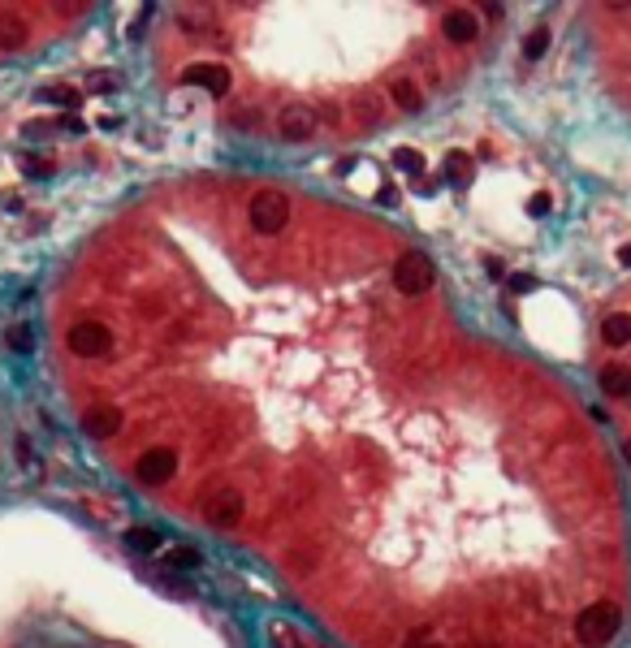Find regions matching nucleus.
<instances>
[{"label":"nucleus","instance_id":"21","mask_svg":"<svg viewBox=\"0 0 631 648\" xmlns=\"http://www.w3.org/2000/svg\"><path fill=\"white\" fill-rule=\"evenodd\" d=\"M394 164L420 178V169H424V152H420V147H394Z\"/></svg>","mask_w":631,"mask_h":648},{"label":"nucleus","instance_id":"15","mask_svg":"<svg viewBox=\"0 0 631 648\" xmlns=\"http://www.w3.org/2000/svg\"><path fill=\"white\" fill-rule=\"evenodd\" d=\"M446 178L454 182V186H467L471 178H476V161H471V152H446Z\"/></svg>","mask_w":631,"mask_h":648},{"label":"nucleus","instance_id":"22","mask_svg":"<svg viewBox=\"0 0 631 648\" xmlns=\"http://www.w3.org/2000/svg\"><path fill=\"white\" fill-rule=\"evenodd\" d=\"M549 208H554V199H549L545 191H536L528 199V212H532V217H549Z\"/></svg>","mask_w":631,"mask_h":648},{"label":"nucleus","instance_id":"19","mask_svg":"<svg viewBox=\"0 0 631 648\" xmlns=\"http://www.w3.org/2000/svg\"><path fill=\"white\" fill-rule=\"evenodd\" d=\"M4 342H9V351L27 355V351H35V328H31V324H9Z\"/></svg>","mask_w":631,"mask_h":648},{"label":"nucleus","instance_id":"13","mask_svg":"<svg viewBox=\"0 0 631 648\" xmlns=\"http://www.w3.org/2000/svg\"><path fill=\"white\" fill-rule=\"evenodd\" d=\"M597 385L605 398H614V402H623V398H631V367L627 363H605L597 372Z\"/></svg>","mask_w":631,"mask_h":648},{"label":"nucleus","instance_id":"20","mask_svg":"<svg viewBox=\"0 0 631 648\" xmlns=\"http://www.w3.org/2000/svg\"><path fill=\"white\" fill-rule=\"evenodd\" d=\"M165 562L173 571H191V566H200V549L195 545H173V549H165Z\"/></svg>","mask_w":631,"mask_h":648},{"label":"nucleus","instance_id":"14","mask_svg":"<svg viewBox=\"0 0 631 648\" xmlns=\"http://www.w3.org/2000/svg\"><path fill=\"white\" fill-rule=\"evenodd\" d=\"M601 342L605 346H631V312H610L601 316Z\"/></svg>","mask_w":631,"mask_h":648},{"label":"nucleus","instance_id":"17","mask_svg":"<svg viewBox=\"0 0 631 648\" xmlns=\"http://www.w3.org/2000/svg\"><path fill=\"white\" fill-rule=\"evenodd\" d=\"M126 545H130L134 553H156L161 549V532H156V527H130V532H126Z\"/></svg>","mask_w":631,"mask_h":648},{"label":"nucleus","instance_id":"3","mask_svg":"<svg viewBox=\"0 0 631 648\" xmlns=\"http://www.w3.org/2000/svg\"><path fill=\"white\" fill-rule=\"evenodd\" d=\"M247 221L260 238H277L281 229L290 225V194L277 191V186H264V191L251 194L247 203Z\"/></svg>","mask_w":631,"mask_h":648},{"label":"nucleus","instance_id":"5","mask_svg":"<svg viewBox=\"0 0 631 648\" xmlns=\"http://www.w3.org/2000/svg\"><path fill=\"white\" fill-rule=\"evenodd\" d=\"M177 467H182V454L173 450V446H152V450H143L134 458V480L138 485H169L173 476H177Z\"/></svg>","mask_w":631,"mask_h":648},{"label":"nucleus","instance_id":"12","mask_svg":"<svg viewBox=\"0 0 631 648\" xmlns=\"http://www.w3.org/2000/svg\"><path fill=\"white\" fill-rule=\"evenodd\" d=\"M31 39V22L13 9H0V52H18Z\"/></svg>","mask_w":631,"mask_h":648},{"label":"nucleus","instance_id":"26","mask_svg":"<svg viewBox=\"0 0 631 648\" xmlns=\"http://www.w3.org/2000/svg\"><path fill=\"white\" fill-rule=\"evenodd\" d=\"M424 636H429V627H415V636H411V640H406V648H437L429 640V644H424Z\"/></svg>","mask_w":631,"mask_h":648},{"label":"nucleus","instance_id":"10","mask_svg":"<svg viewBox=\"0 0 631 648\" xmlns=\"http://www.w3.org/2000/svg\"><path fill=\"white\" fill-rule=\"evenodd\" d=\"M424 99H429V91L420 87V78H411V74H394L390 78V104L398 113H420Z\"/></svg>","mask_w":631,"mask_h":648},{"label":"nucleus","instance_id":"4","mask_svg":"<svg viewBox=\"0 0 631 648\" xmlns=\"http://www.w3.org/2000/svg\"><path fill=\"white\" fill-rule=\"evenodd\" d=\"M394 290L402 294V298H420V294L432 290V281H437V268H432V259L424 256V251H402L398 259H394Z\"/></svg>","mask_w":631,"mask_h":648},{"label":"nucleus","instance_id":"30","mask_svg":"<svg viewBox=\"0 0 631 648\" xmlns=\"http://www.w3.org/2000/svg\"><path fill=\"white\" fill-rule=\"evenodd\" d=\"M623 458H627V462H631V437H627V441H623Z\"/></svg>","mask_w":631,"mask_h":648},{"label":"nucleus","instance_id":"18","mask_svg":"<svg viewBox=\"0 0 631 648\" xmlns=\"http://www.w3.org/2000/svg\"><path fill=\"white\" fill-rule=\"evenodd\" d=\"M549 52V27H532L524 35V61H540Z\"/></svg>","mask_w":631,"mask_h":648},{"label":"nucleus","instance_id":"29","mask_svg":"<svg viewBox=\"0 0 631 648\" xmlns=\"http://www.w3.org/2000/svg\"><path fill=\"white\" fill-rule=\"evenodd\" d=\"M619 264H623V268H631V242H623V247H619Z\"/></svg>","mask_w":631,"mask_h":648},{"label":"nucleus","instance_id":"9","mask_svg":"<svg viewBox=\"0 0 631 648\" xmlns=\"http://www.w3.org/2000/svg\"><path fill=\"white\" fill-rule=\"evenodd\" d=\"M480 31H485V22H480V9H471V4H450V9L441 13V35H446L450 43H459V48L476 43Z\"/></svg>","mask_w":631,"mask_h":648},{"label":"nucleus","instance_id":"27","mask_svg":"<svg viewBox=\"0 0 631 648\" xmlns=\"http://www.w3.org/2000/svg\"><path fill=\"white\" fill-rule=\"evenodd\" d=\"M91 87H96V91H113V87H117V78H108V74H96V78H91Z\"/></svg>","mask_w":631,"mask_h":648},{"label":"nucleus","instance_id":"6","mask_svg":"<svg viewBox=\"0 0 631 648\" xmlns=\"http://www.w3.org/2000/svg\"><path fill=\"white\" fill-rule=\"evenodd\" d=\"M113 328L104 320H78L74 328L66 333V346L74 351L78 359H104V355H113Z\"/></svg>","mask_w":631,"mask_h":648},{"label":"nucleus","instance_id":"1","mask_svg":"<svg viewBox=\"0 0 631 648\" xmlns=\"http://www.w3.org/2000/svg\"><path fill=\"white\" fill-rule=\"evenodd\" d=\"M200 515L217 532H233V527H242V518L251 515V506H247V493L238 485H212V488H203Z\"/></svg>","mask_w":631,"mask_h":648},{"label":"nucleus","instance_id":"16","mask_svg":"<svg viewBox=\"0 0 631 648\" xmlns=\"http://www.w3.org/2000/svg\"><path fill=\"white\" fill-rule=\"evenodd\" d=\"M39 99H48V104H61V108H78L83 104V91L78 87H69V83H48Z\"/></svg>","mask_w":631,"mask_h":648},{"label":"nucleus","instance_id":"8","mask_svg":"<svg viewBox=\"0 0 631 648\" xmlns=\"http://www.w3.org/2000/svg\"><path fill=\"white\" fill-rule=\"evenodd\" d=\"M182 83L208 91L212 99H225L233 87V74H230V65H221V61H195V65L182 69Z\"/></svg>","mask_w":631,"mask_h":648},{"label":"nucleus","instance_id":"7","mask_svg":"<svg viewBox=\"0 0 631 648\" xmlns=\"http://www.w3.org/2000/svg\"><path fill=\"white\" fill-rule=\"evenodd\" d=\"M277 134H281L286 143H307V138H316V134H320V113H316L312 104L290 99V104L277 113Z\"/></svg>","mask_w":631,"mask_h":648},{"label":"nucleus","instance_id":"28","mask_svg":"<svg viewBox=\"0 0 631 648\" xmlns=\"http://www.w3.org/2000/svg\"><path fill=\"white\" fill-rule=\"evenodd\" d=\"M485 268H489V277H506V268H501V259L485 256Z\"/></svg>","mask_w":631,"mask_h":648},{"label":"nucleus","instance_id":"25","mask_svg":"<svg viewBox=\"0 0 631 648\" xmlns=\"http://www.w3.org/2000/svg\"><path fill=\"white\" fill-rule=\"evenodd\" d=\"M398 199H402L398 186H381V191H376V203H385V208H394Z\"/></svg>","mask_w":631,"mask_h":648},{"label":"nucleus","instance_id":"11","mask_svg":"<svg viewBox=\"0 0 631 648\" xmlns=\"http://www.w3.org/2000/svg\"><path fill=\"white\" fill-rule=\"evenodd\" d=\"M122 423H126V415H122L117 407H87V411H83V432H87V437H96V441L117 437V432H122Z\"/></svg>","mask_w":631,"mask_h":648},{"label":"nucleus","instance_id":"24","mask_svg":"<svg viewBox=\"0 0 631 648\" xmlns=\"http://www.w3.org/2000/svg\"><path fill=\"white\" fill-rule=\"evenodd\" d=\"M506 286H510V294H528L536 281H532L528 273H515V277H506Z\"/></svg>","mask_w":631,"mask_h":648},{"label":"nucleus","instance_id":"23","mask_svg":"<svg viewBox=\"0 0 631 648\" xmlns=\"http://www.w3.org/2000/svg\"><path fill=\"white\" fill-rule=\"evenodd\" d=\"M27 173L31 178H48L52 173V156H27Z\"/></svg>","mask_w":631,"mask_h":648},{"label":"nucleus","instance_id":"2","mask_svg":"<svg viewBox=\"0 0 631 648\" xmlns=\"http://www.w3.org/2000/svg\"><path fill=\"white\" fill-rule=\"evenodd\" d=\"M623 627V610L614 601H593L575 614V640L584 648H605Z\"/></svg>","mask_w":631,"mask_h":648}]
</instances>
